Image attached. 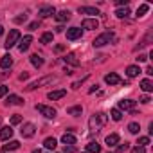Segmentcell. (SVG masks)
I'll list each match as a JSON object with an SVG mask.
<instances>
[{"label": "cell", "mask_w": 153, "mask_h": 153, "mask_svg": "<svg viewBox=\"0 0 153 153\" xmlns=\"http://www.w3.org/2000/svg\"><path fill=\"white\" fill-rule=\"evenodd\" d=\"M149 144V137H139V140H137V146H142V148H146Z\"/></svg>", "instance_id": "obj_34"}, {"label": "cell", "mask_w": 153, "mask_h": 153, "mask_svg": "<svg viewBox=\"0 0 153 153\" xmlns=\"http://www.w3.org/2000/svg\"><path fill=\"white\" fill-rule=\"evenodd\" d=\"M40 27V22H31L29 24V31H34V29H38Z\"/></svg>", "instance_id": "obj_40"}, {"label": "cell", "mask_w": 153, "mask_h": 153, "mask_svg": "<svg viewBox=\"0 0 153 153\" xmlns=\"http://www.w3.org/2000/svg\"><path fill=\"white\" fill-rule=\"evenodd\" d=\"M139 130H140V126H139L137 123H130V124H128V131H130V133L137 135V133H139Z\"/></svg>", "instance_id": "obj_33"}, {"label": "cell", "mask_w": 153, "mask_h": 153, "mask_svg": "<svg viewBox=\"0 0 153 153\" xmlns=\"http://www.w3.org/2000/svg\"><path fill=\"white\" fill-rule=\"evenodd\" d=\"M11 137H13V128L11 126H4L2 130H0V142L9 140Z\"/></svg>", "instance_id": "obj_11"}, {"label": "cell", "mask_w": 153, "mask_h": 153, "mask_svg": "<svg viewBox=\"0 0 153 153\" xmlns=\"http://www.w3.org/2000/svg\"><path fill=\"white\" fill-rule=\"evenodd\" d=\"M105 81H106L108 85H119V83H121V78H119V74L110 72V74H106V76H105Z\"/></svg>", "instance_id": "obj_13"}, {"label": "cell", "mask_w": 153, "mask_h": 153, "mask_svg": "<svg viewBox=\"0 0 153 153\" xmlns=\"http://www.w3.org/2000/svg\"><path fill=\"white\" fill-rule=\"evenodd\" d=\"M0 34H4V27L2 25H0Z\"/></svg>", "instance_id": "obj_50"}, {"label": "cell", "mask_w": 153, "mask_h": 153, "mask_svg": "<svg viewBox=\"0 0 153 153\" xmlns=\"http://www.w3.org/2000/svg\"><path fill=\"white\" fill-rule=\"evenodd\" d=\"M25 20H27V15H22V16H16V18H15L16 24H22V22H25Z\"/></svg>", "instance_id": "obj_39"}, {"label": "cell", "mask_w": 153, "mask_h": 153, "mask_svg": "<svg viewBox=\"0 0 153 153\" xmlns=\"http://www.w3.org/2000/svg\"><path fill=\"white\" fill-rule=\"evenodd\" d=\"M140 88H142L144 92H153V83H151L149 79H142V81H140Z\"/></svg>", "instance_id": "obj_26"}, {"label": "cell", "mask_w": 153, "mask_h": 153, "mask_svg": "<svg viewBox=\"0 0 153 153\" xmlns=\"http://www.w3.org/2000/svg\"><path fill=\"white\" fill-rule=\"evenodd\" d=\"M81 27L87 29V31H94V29L99 27V22H97V18H85L83 24H81Z\"/></svg>", "instance_id": "obj_7"}, {"label": "cell", "mask_w": 153, "mask_h": 153, "mask_svg": "<svg viewBox=\"0 0 153 153\" xmlns=\"http://www.w3.org/2000/svg\"><path fill=\"white\" fill-rule=\"evenodd\" d=\"M20 133H22V137H25V139H29V137H33V135L36 133V126H34L33 123H25V124L22 126V130H20Z\"/></svg>", "instance_id": "obj_6"}, {"label": "cell", "mask_w": 153, "mask_h": 153, "mask_svg": "<svg viewBox=\"0 0 153 153\" xmlns=\"http://www.w3.org/2000/svg\"><path fill=\"white\" fill-rule=\"evenodd\" d=\"M135 103L137 101H133V99H123V101H119V108L117 110H133Z\"/></svg>", "instance_id": "obj_12"}, {"label": "cell", "mask_w": 153, "mask_h": 153, "mask_svg": "<svg viewBox=\"0 0 153 153\" xmlns=\"http://www.w3.org/2000/svg\"><path fill=\"white\" fill-rule=\"evenodd\" d=\"M61 142H63L65 146H74V144H76V137H74L72 133H63Z\"/></svg>", "instance_id": "obj_18"}, {"label": "cell", "mask_w": 153, "mask_h": 153, "mask_svg": "<svg viewBox=\"0 0 153 153\" xmlns=\"http://www.w3.org/2000/svg\"><path fill=\"white\" fill-rule=\"evenodd\" d=\"M110 115H112L114 121H121V119H123V112L117 110V108H112V110H110Z\"/></svg>", "instance_id": "obj_30"}, {"label": "cell", "mask_w": 153, "mask_h": 153, "mask_svg": "<svg viewBox=\"0 0 153 153\" xmlns=\"http://www.w3.org/2000/svg\"><path fill=\"white\" fill-rule=\"evenodd\" d=\"M115 40V36H114V33H110V31H106V33H103V34H99L94 42H92V45L94 47H103V45H106V43H110V42H114Z\"/></svg>", "instance_id": "obj_2"}, {"label": "cell", "mask_w": 153, "mask_h": 153, "mask_svg": "<svg viewBox=\"0 0 153 153\" xmlns=\"http://www.w3.org/2000/svg\"><path fill=\"white\" fill-rule=\"evenodd\" d=\"M126 74H128V78H135V76H139V74H140L139 65H130V67L126 68Z\"/></svg>", "instance_id": "obj_21"}, {"label": "cell", "mask_w": 153, "mask_h": 153, "mask_svg": "<svg viewBox=\"0 0 153 153\" xmlns=\"http://www.w3.org/2000/svg\"><path fill=\"white\" fill-rule=\"evenodd\" d=\"M146 59H148V56H146V54H139V58H137V61H140V63H142V61H146Z\"/></svg>", "instance_id": "obj_45"}, {"label": "cell", "mask_w": 153, "mask_h": 153, "mask_svg": "<svg viewBox=\"0 0 153 153\" xmlns=\"http://www.w3.org/2000/svg\"><path fill=\"white\" fill-rule=\"evenodd\" d=\"M52 40H54V34H52V33H43L42 38H40V42L45 43V45H47V43H52Z\"/></svg>", "instance_id": "obj_29"}, {"label": "cell", "mask_w": 153, "mask_h": 153, "mask_svg": "<svg viewBox=\"0 0 153 153\" xmlns=\"http://www.w3.org/2000/svg\"><path fill=\"white\" fill-rule=\"evenodd\" d=\"M106 144H108L110 148L117 146V144H119V135H117V133H110V135L106 137Z\"/></svg>", "instance_id": "obj_23"}, {"label": "cell", "mask_w": 153, "mask_h": 153, "mask_svg": "<svg viewBox=\"0 0 153 153\" xmlns=\"http://www.w3.org/2000/svg\"><path fill=\"white\" fill-rule=\"evenodd\" d=\"M36 110H38L43 117H47V119H54V117H56V110H54L52 106H47V105H36Z\"/></svg>", "instance_id": "obj_4"}, {"label": "cell", "mask_w": 153, "mask_h": 153, "mask_svg": "<svg viewBox=\"0 0 153 153\" xmlns=\"http://www.w3.org/2000/svg\"><path fill=\"white\" fill-rule=\"evenodd\" d=\"M27 78H29V74H27V72H24V74H20V78H18V79H20V81H25Z\"/></svg>", "instance_id": "obj_46"}, {"label": "cell", "mask_w": 153, "mask_h": 153, "mask_svg": "<svg viewBox=\"0 0 153 153\" xmlns=\"http://www.w3.org/2000/svg\"><path fill=\"white\" fill-rule=\"evenodd\" d=\"M128 149H130V144H128V142H124V144H119V146L115 148V151H117V153H124V151H128Z\"/></svg>", "instance_id": "obj_35"}, {"label": "cell", "mask_w": 153, "mask_h": 153, "mask_svg": "<svg viewBox=\"0 0 153 153\" xmlns=\"http://www.w3.org/2000/svg\"><path fill=\"white\" fill-rule=\"evenodd\" d=\"M6 105L9 106V105H24V99L20 97V96H9L7 99H6Z\"/></svg>", "instance_id": "obj_22"}, {"label": "cell", "mask_w": 153, "mask_h": 153, "mask_svg": "<svg viewBox=\"0 0 153 153\" xmlns=\"http://www.w3.org/2000/svg\"><path fill=\"white\" fill-rule=\"evenodd\" d=\"M18 148H20V142H18V140H9L7 144H4L2 151L7 153V151H15V149H18Z\"/></svg>", "instance_id": "obj_16"}, {"label": "cell", "mask_w": 153, "mask_h": 153, "mask_svg": "<svg viewBox=\"0 0 153 153\" xmlns=\"http://www.w3.org/2000/svg\"><path fill=\"white\" fill-rule=\"evenodd\" d=\"M52 81H54V76H45V78H40V79L33 81V83L27 87V90H34V88L43 87V85H49V83H52Z\"/></svg>", "instance_id": "obj_5"}, {"label": "cell", "mask_w": 153, "mask_h": 153, "mask_svg": "<svg viewBox=\"0 0 153 153\" xmlns=\"http://www.w3.org/2000/svg\"><path fill=\"white\" fill-rule=\"evenodd\" d=\"M81 15H99V9L97 7H90V6H79V9H78Z\"/></svg>", "instance_id": "obj_14"}, {"label": "cell", "mask_w": 153, "mask_h": 153, "mask_svg": "<svg viewBox=\"0 0 153 153\" xmlns=\"http://www.w3.org/2000/svg\"><path fill=\"white\" fill-rule=\"evenodd\" d=\"M63 49H65V47H63V45H56V51H58V52H61V51H63Z\"/></svg>", "instance_id": "obj_48"}, {"label": "cell", "mask_w": 153, "mask_h": 153, "mask_svg": "<svg viewBox=\"0 0 153 153\" xmlns=\"http://www.w3.org/2000/svg\"><path fill=\"white\" fill-rule=\"evenodd\" d=\"M7 92H9V88H7L6 85H0V97H4Z\"/></svg>", "instance_id": "obj_38"}, {"label": "cell", "mask_w": 153, "mask_h": 153, "mask_svg": "<svg viewBox=\"0 0 153 153\" xmlns=\"http://www.w3.org/2000/svg\"><path fill=\"white\" fill-rule=\"evenodd\" d=\"M2 153H4V151H2Z\"/></svg>", "instance_id": "obj_51"}, {"label": "cell", "mask_w": 153, "mask_h": 153, "mask_svg": "<svg viewBox=\"0 0 153 153\" xmlns=\"http://www.w3.org/2000/svg\"><path fill=\"white\" fill-rule=\"evenodd\" d=\"M63 61H65V63H70L72 67H78V65H79V61H78V58H76L74 54H67V56L63 58Z\"/></svg>", "instance_id": "obj_24"}, {"label": "cell", "mask_w": 153, "mask_h": 153, "mask_svg": "<svg viewBox=\"0 0 153 153\" xmlns=\"http://www.w3.org/2000/svg\"><path fill=\"white\" fill-rule=\"evenodd\" d=\"M87 153H101V144L96 142V140L88 142L87 144Z\"/></svg>", "instance_id": "obj_17"}, {"label": "cell", "mask_w": 153, "mask_h": 153, "mask_svg": "<svg viewBox=\"0 0 153 153\" xmlns=\"http://www.w3.org/2000/svg\"><path fill=\"white\" fill-rule=\"evenodd\" d=\"M106 123H108V115H106V114H94V115L88 119V128H90L92 133H97Z\"/></svg>", "instance_id": "obj_1"}, {"label": "cell", "mask_w": 153, "mask_h": 153, "mask_svg": "<svg viewBox=\"0 0 153 153\" xmlns=\"http://www.w3.org/2000/svg\"><path fill=\"white\" fill-rule=\"evenodd\" d=\"M18 42H20V31H18V29H11L4 45H6V49H11V47H15Z\"/></svg>", "instance_id": "obj_3"}, {"label": "cell", "mask_w": 153, "mask_h": 153, "mask_svg": "<svg viewBox=\"0 0 153 153\" xmlns=\"http://www.w3.org/2000/svg\"><path fill=\"white\" fill-rule=\"evenodd\" d=\"M131 153H146V148H142V146H135V148H131Z\"/></svg>", "instance_id": "obj_37"}, {"label": "cell", "mask_w": 153, "mask_h": 153, "mask_svg": "<svg viewBox=\"0 0 153 153\" xmlns=\"http://www.w3.org/2000/svg\"><path fill=\"white\" fill-rule=\"evenodd\" d=\"M81 112H83L81 106H70V108H67V114H68V115H76V117L81 115Z\"/></svg>", "instance_id": "obj_28"}, {"label": "cell", "mask_w": 153, "mask_h": 153, "mask_svg": "<svg viewBox=\"0 0 153 153\" xmlns=\"http://www.w3.org/2000/svg\"><path fill=\"white\" fill-rule=\"evenodd\" d=\"M31 63H33L36 68H40V67L43 65V58H42V56H38V54H33V56H31Z\"/></svg>", "instance_id": "obj_25"}, {"label": "cell", "mask_w": 153, "mask_h": 153, "mask_svg": "<svg viewBox=\"0 0 153 153\" xmlns=\"http://www.w3.org/2000/svg\"><path fill=\"white\" fill-rule=\"evenodd\" d=\"M115 15H117L119 18H126V16L130 15V9H128V7H121V9L115 11Z\"/></svg>", "instance_id": "obj_32"}, {"label": "cell", "mask_w": 153, "mask_h": 153, "mask_svg": "<svg viewBox=\"0 0 153 153\" xmlns=\"http://www.w3.org/2000/svg\"><path fill=\"white\" fill-rule=\"evenodd\" d=\"M78 38H81V29L79 27L67 29V40H78Z\"/></svg>", "instance_id": "obj_10"}, {"label": "cell", "mask_w": 153, "mask_h": 153, "mask_svg": "<svg viewBox=\"0 0 153 153\" xmlns=\"http://www.w3.org/2000/svg\"><path fill=\"white\" fill-rule=\"evenodd\" d=\"M115 6H124V7H128V0H115Z\"/></svg>", "instance_id": "obj_41"}, {"label": "cell", "mask_w": 153, "mask_h": 153, "mask_svg": "<svg viewBox=\"0 0 153 153\" xmlns=\"http://www.w3.org/2000/svg\"><path fill=\"white\" fill-rule=\"evenodd\" d=\"M0 67H2V68H11L13 67V58L9 54L2 56V59H0Z\"/></svg>", "instance_id": "obj_19"}, {"label": "cell", "mask_w": 153, "mask_h": 153, "mask_svg": "<svg viewBox=\"0 0 153 153\" xmlns=\"http://www.w3.org/2000/svg\"><path fill=\"white\" fill-rule=\"evenodd\" d=\"M85 79H87V76H85V78H83L81 81H76V83H72V88H79V87H81V83H83Z\"/></svg>", "instance_id": "obj_43"}, {"label": "cell", "mask_w": 153, "mask_h": 153, "mask_svg": "<svg viewBox=\"0 0 153 153\" xmlns=\"http://www.w3.org/2000/svg\"><path fill=\"white\" fill-rule=\"evenodd\" d=\"M31 42H33V36L31 34H27V36H24L20 42H18V51L20 52H25L27 49H29V45H31Z\"/></svg>", "instance_id": "obj_9"}, {"label": "cell", "mask_w": 153, "mask_h": 153, "mask_svg": "<svg viewBox=\"0 0 153 153\" xmlns=\"http://www.w3.org/2000/svg\"><path fill=\"white\" fill-rule=\"evenodd\" d=\"M65 90H52V92H49L47 94V97L51 99V101H58V99H61V97H65Z\"/></svg>", "instance_id": "obj_15"}, {"label": "cell", "mask_w": 153, "mask_h": 153, "mask_svg": "<svg viewBox=\"0 0 153 153\" xmlns=\"http://www.w3.org/2000/svg\"><path fill=\"white\" fill-rule=\"evenodd\" d=\"M148 11H149V6H148V4H140L139 9H137V16H144Z\"/></svg>", "instance_id": "obj_31"}, {"label": "cell", "mask_w": 153, "mask_h": 153, "mask_svg": "<svg viewBox=\"0 0 153 153\" xmlns=\"http://www.w3.org/2000/svg\"><path fill=\"white\" fill-rule=\"evenodd\" d=\"M38 15H40L42 18H47V16H54V15H56V9H54L52 6H42V7L38 9Z\"/></svg>", "instance_id": "obj_8"}, {"label": "cell", "mask_w": 153, "mask_h": 153, "mask_svg": "<svg viewBox=\"0 0 153 153\" xmlns=\"http://www.w3.org/2000/svg\"><path fill=\"white\" fill-rule=\"evenodd\" d=\"M43 146H45L47 149H56V146H58V142H56V139H52V137H49V139H45V140H43Z\"/></svg>", "instance_id": "obj_27"}, {"label": "cell", "mask_w": 153, "mask_h": 153, "mask_svg": "<svg viewBox=\"0 0 153 153\" xmlns=\"http://www.w3.org/2000/svg\"><path fill=\"white\" fill-rule=\"evenodd\" d=\"M54 18H56L59 24H63V22H67V20L70 18V11H59V13L54 15Z\"/></svg>", "instance_id": "obj_20"}, {"label": "cell", "mask_w": 153, "mask_h": 153, "mask_svg": "<svg viewBox=\"0 0 153 153\" xmlns=\"http://www.w3.org/2000/svg\"><path fill=\"white\" fill-rule=\"evenodd\" d=\"M65 153H76V146H65Z\"/></svg>", "instance_id": "obj_42"}, {"label": "cell", "mask_w": 153, "mask_h": 153, "mask_svg": "<svg viewBox=\"0 0 153 153\" xmlns=\"http://www.w3.org/2000/svg\"><path fill=\"white\" fill-rule=\"evenodd\" d=\"M20 123H22V115H18V114H16V115H13V117H11V124H13V126L20 124Z\"/></svg>", "instance_id": "obj_36"}, {"label": "cell", "mask_w": 153, "mask_h": 153, "mask_svg": "<svg viewBox=\"0 0 153 153\" xmlns=\"http://www.w3.org/2000/svg\"><path fill=\"white\" fill-rule=\"evenodd\" d=\"M33 153H42V149H33Z\"/></svg>", "instance_id": "obj_49"}, {"label": "cell", "mask_w": 153, "mask_h": 153, "mask_svg": "<svg viewBox=\"0 0 153 153\" xmlns=\"http://www.w3.org/2000/svg\"><path fill=\"white\" fill-rule=\"evenodd\" d=\"M139 101H140V103H144V105H148V103H149L151 99H149V96H142V97H140Z\"/></svg>", "instance_id": "obj_44"}, {"label": "cell", "mask_w": 153, "mask_h": 153, "mask_svg": "<svg viewBox=\"0 0 153 153\" xmlns=\"http://www.w3.org/2000/svg\"><path fill=\"white\" fill-rule=\"evenodd\" d=\"M146 74L148 76H153V67H146Z\"/></svg>", "instance_id": "obj_47"}]
</instances>
